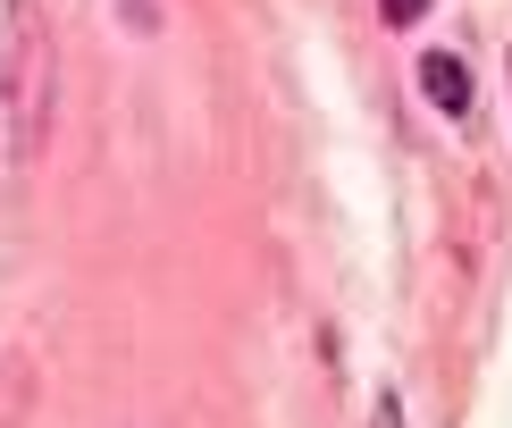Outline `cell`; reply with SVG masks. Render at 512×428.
<instances>
[{
	"label": "cell",
	"mask_w": 512,
	"mask_h": 428,
	"mask_svg": "<svg viewBox=\"0 0 512 428\" xmlns=\"http://www.w3.org/2000/svg\"><path fill=\"white\" fill-rule=\"evenodd\" d=\"M51 93H59V59H51V34L34 26V9L17 0V160H42L51 143Z\"/></svg>",
	"instance_id": "cell-1"
},
{
	"label": "cell",
	"mask_w": 512,
	"mask_h": 428,
	"mask_svg": "<svg viewBox=\"0 0 512 428\" xmlns=\"http://www.w3.org/2000/svg\"><path fill=\"white\" fill-rule=\"evenodd\" d=\"M378 17L387 26H412V17H429V0H378Z\"/></svg>",
	"instance_id": "cell-3"
},
{
	"label": "cell",
	"mask_w": 512,
	"mask_h": 428,
	"mask_svg": "<svg viewBox=\"0 0 512 428\" xmlns=\"http://www.w3.org/2000/svg\"><path fill=\"white\" fill-rule=\"evenodd\" d=\"M420 93H429L445 118H471V101H479V93H471V59L429 51V59H420Z\"/></svg>",
	"instance_id": "cell-2"
}]
</instances>
